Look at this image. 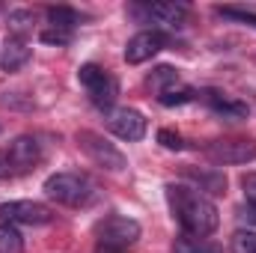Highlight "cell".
I'll return each mask as SVG.
<instances>
[{"label": "cell", "mask_w": 256, "mask_h": 253, "mask_svg": "<svg viewBox=\"0 0 256 253\" xmlns=\"http://www.w3.org/2000/svg\"><path fill=\"white\" fill-rule=\"evenodd\" d=\"M167 202H170V212L173 218L182 224V230L188 236H212L220 224V214H218V206L200 194L196 188L188 185H167Z\"/></svg>", "instance_id": "1"}, {"label": "cell", "mask_w": 256, "mask_h": 253, "mask_svg": "<svg viewBox=\"0 0 256 253\" xmlns=\"http://www.w3.org/2000/svg\"><path fill=\"white\" fill-rule=\"evenodd\" d=\"M45 196L68 208H86L96 200V185L80 173H54L45 179Z\"/></svg>", "instance_id": "2"}, {"label": "cell", "mask_w": 256, "mask_h": 253, "mask_svg": "<svg viewBox=\"0 0 256 253\" xmlns=\"http://www.w3.org/2000/svg\"><path fill=\"white\" fill-rule=\"evenodd\" d=\"M78 80H80V86L90 92V102L96 104V108H110L114 102H116V96H120V84H116V78L110 74V72H104L102 66L96 63H86L78 68Z\"/></svg>", "instance_id": "3"}, {"label": "cell", "mask_w": 256, "mask_h": 253, "mask_svg": "<svg viewBox=\"0 0 256 253\" xmlns=\"http://www.w3.org/2000/svg\"><path fill=\"white\" fill-rule=\"evenodd\" d=\"M96 238H98V248L104 250H122L128 244H134L140 238V224L122 218V214H108L96 224Z\"/></svg>", "instance_id": "4"}, {"label": "cell", "mask_w": 256, "mask_h": 253, "mask_svg": "<svg viewBox=\"0 0 256 253\" xmlns=\"http://www.w3.org/2000/svg\"><path fill=\"white\" fill-rule=\"evenodd\" d=\"M78 146L86 152V158H90L92 164H98V167L108 170V173H122L128 167L126 155H122L110 140H104V137L96 134V131H78Z\"/></svg>", "instance_id": "5"}, {"label": "cell", "mask_w": 256, "mask_h": 253, "mask_svg": "<svg viewBox=\"0 0 256 253\" xmlns=\"http://www.w3.org/2000/svg\"><path fill=\"white\" fill-rule=\"evenodd\" d=\"M208 161L214 164H248L256 158V140L250 137H220L206 146Z\"/></svg>", "instance_id": "6"}, {"label": "cell", "mask_w": 256, "mask_h": 253, "mask_svg": "<svg viewBox=\"0 0 256 253\" xmlns=\"http://www.w3.org/2000/svg\"><path fill=\"white\" fill-rule=\"evenodd\" d=\"M51 208L33 200H12V202H0V220L3 224H27V226H42L51 224Z\"/></svg>", "instance_id": "7"}, {"label": "cell", "mask_w": 256, "mask_h": 253, "mask_svg": "<svg viewBox=\"0 0 256 253\" xmlns=\"http://www.w3.org/2000/svg\"><path fill=\"white\" fill-rule=\"evenodd\" d=\"M108 128L128 143H137L146 137V116L134 108H120V110H110L108 114Z\"/></svg>", "instance_id": "8"}, {"label": "cell", "mask_w": 256, "mask_h": 253, "mask_svg": "<svg viewBox=\"0 0 256 253\" xmlns=\"http://www.w3.org/2000/svg\"><path fill=\"white\" fill-rule=\"evenodd\" d=\"M164 45H167L164 33H158V30H143V33H137V36H131V39H128L126 63H131V66L146 63V60H152Z\"/></svg>", "instance_id": "9"}, {"label": "cell", "mask_w": 256, "mask_h": 253, "mask_svg": "<svg viewBox=\"0 0 256 253\" xmlns=\"http://www.w3.org/2000/svg\"><path fill=\"white\" fill-rule=\"evenodd\" d=\"M6 161H9V170H30L42 161V149H39V140L36 137H15L6 149Z\"/></svg>", "instance_id": "10"}, {"label": "cell", "mask_w": 256, "mask_h": 253, "mask_svg": "<svg viewBox=\"0 0 256 253\" xmlns=\"http://www.w3.org/2000/svg\"><path fill=\"white\" fill-rule=\"evenodd\" d=\"M200 98H206L208 108H212L220 120H226V122H242V120H248V114H250L244 102L226 98V96H220V92H202Z\"/></svg>", "instance_id": "11"}, {"label": "cell", "mask_w": 256, "mask_h": 253, "mask_svg": "<svg viewBox=\"0 0 256 253\" xmlns=\"http://www.w3.org/2000/svg\"><path fill=\"white\" fill-rule=\"evenodd\" d=\"M143 12L149 15V18H155L161 27H182L185 24V18H188V6L185 3H149V6H143Z\"/></svg>", "instance_id": "12"}, {"label": "cell", "mask_w": 256, "mask_h": 253, "mask_svg": "<svg viewBox=\"0 0 256 253\" xmlns=\"http://www.w3.org/2000/svg\"><path fill=\"white\" fill-rule=\"evenodd\" d=\"M30 57H33V48H30L21 36H12V39H6V45H3L0 66H3V72H18L21 66L30 63Z\"/></svg>", "instance_id": "13"}, {"label": "cell", "mask_w": 256, "mask_h": 253, "mask_svg": "<svg viewBox=\"0 0 256 253\" xmlns=\"http://www.w3.org/2000/svg\"><path fill=\"white\" fill-rule=\"evenodd\" d=\"M182 173H185L191 182H196L200 190H206V194H212V196L226 194V176H224L220 170H196V167H185Z\"/></svg>", "instance_id": "14"}, {"label": "cell", "mask_w": 256, "mask_h": 253, "mask_svg": "<svg viewBox=\"0 0 256 253\" xmlns=\"http://www.w3.org/2000/svg\"><path fill=\"white\" fill-rule=\"evenodd\" d=\"M173 253H220V248L212 244V242L202 238V236H188V232H182V236L173 242Z\"/></svg>", "instance_id": "15"}, {"label": "cell", "mask_w": 256, "mask_h": 253, "mask_svg": "<svg viewBox=\"0 0 256 253\" xmlns=\"http://www.w3.org/2000/svg\"><path fill=\"white\" fill-rule=\"evenodd\" d=\"M200 98V92L194 90V86H182V84H176V86H170V90H164L161 96H158V102L164 104V108H182V104H191Z\"/></svg>", "instance_id": "16"}, {"label": "cell", "mask_w": 256, "mask_h": 253, "mask_svg": "<svg viewBox=\"0 0 256 253\" xmlns=\"http://www.w3.org/2000/svg\"><path fill=\"white\" fill-rule=\"evenodd\" d=\"M48 24H51L54 30H68V33H74V27L80 24V15H78L74 9H68V6H51V9H48Z\"/></svg>", "instance_id": "17"}, {"label": "cell", "mask_w": 256, "mask_h": 253, "mask_svg": "<svg viewBox=\"0 0 256 253\" xmlns=\"http://www.w3.org/2000/svg\"><path fill=\"white\" fill-rule=\"evenodd\" d=\"M158 96L164 92V90H170V86H176L179 84V72L176 68H170V66H158L152 74H149V80H146Z\"/></svg>", "instance_id": "18"}, {"label": "cell", "mask_w": 256, "mask_h": 253, "mask_svg": "<svg viewBox=\"0 0 256 253\" xmlns=\"http://www.w3.org/2000/svg\"><path fill=\"white\" fill-rule=\"evenodd\" d=\"M0 253H24V238L12 224H0Z\"/></svg>", "instance_id": "19"}, {"label": "cell", "mask_w": 256, "mask_h": 253, "mask_svg": "<svg viewBox=\"0 0 256 253\" xmlns=\"http://www.w3.org/2000/svg\"><path fill=\"white\" fill-rule=\"evenodd\" d=\"M224 18H236V21H242V24H248V27H256V9H244V6H220L218 9Z\"/></svg>", "instance_id": "20"}, {"label": "cell", "mask_w": 256, "mask_h": 253, "mask_svg": "<svg viewBox=\"0 0 256 253\" xmlns=\"http://www.w3.org/2000/svg\"><path fill=\"white\" fill-rule=\"evenodd\" d=\"M232 253H256V232H236Z\"/></svg>", "instance_id": "21"}, {"label": "cell", "mask_w": 256, "mask_h": 253, "mask_svg": "<svg viewBox=\"0 0 256 253\" xmlns=\"http://www.w3.org/2000/svg\"><path fill=\"white\" fill-rule=\"evenodd\" d=\"M39 39H42L45 45H57V48H63V45L72 42V33H68V30H54V27H51V30H42Z\"/></svg>", "instance_id": "22"}, {"label": "cell", "mask_w": 256, "mask_h": 253, "mask_svg": "<svg viewBox=\"0 0 256 253\" xmlns=\"http://www.w3.org/2000/svg\"><path fill=\"white\" fill-rule=\"evenodd\" d=\"M158 143H161L164 149H170V152H179V149H185L182 137H179V134H173V131H167V128H161V131H158Z\"/></svg>", "instance_id": "23"}, {"label": "cell", "mask_w": 256, "mask_h": 253, "mask_svg": "<svg viewBox=\"0 0 256 253\" xmlns=\"http://www.w3.org/2000/svg\"><path fill=\"white\" fill-rule=\"evenodd\" d=\"M242 188H244V196H248V206H256V173L242 176Z\"/></svg>", "instance_id": "24"}, {"label": "cell", "mask_w": 256, "mask_h": 253, "mask_svg": "<svg viewBox=\"0 0 256 253\" xmlns=\"http://www.w3.org/2000/svg\"><path fill=\"white\" fill-rule=\"evenodd\" d=\"M9 24H12L15 30H27V27L33 24V15H30V12H12V15H9Z\"/></svg>", "instance_id": "25"}, {"label": "cell", "mask_w": 256, "mask_h": 253, "mask_svg": "<svg viewBox=\"0 0 256 253\" xmlns=\"http://www.w3.org/2000/svg\"><path fill=\"white\" fill-rule=\"evenodd\" d=\"M238 218H242L244 224H256V206H244V208L238 212Z\"/></svg>", "instance_id": "26"}, {"label": "cell", "mask_w": 256, "mask_h": 253, "mask_svg": "<svg viewBox=\"0 0 256 253\" xmlns=\"http://www.w3.org/2000/svg\"><path fill=\"white\" fill-rule=\"evenodd\" d=\"M9 173V161H6V155H0V179Z\"/></svg>", "instance_id": "27"}]
</instances>
